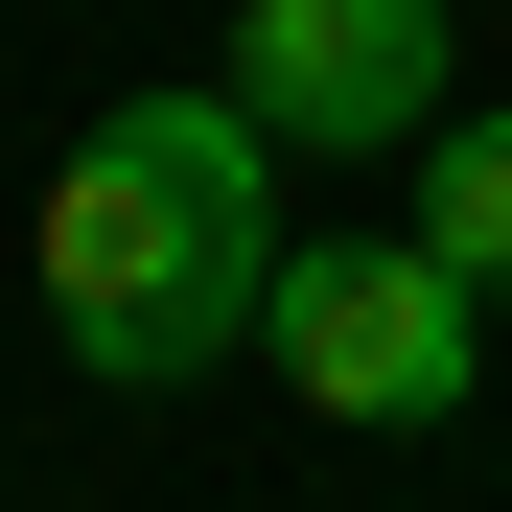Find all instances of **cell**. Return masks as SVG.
<instances>
[{
  "mask_svg": "<svg viewBox=\"0 0 512 512\" xmlns=\"http://www.w3.org/2000/svg\"><path fill=\"white\" fill-rule=\"evenodd\" d=\"M256 350L303 373V419H373V443H443V419L489 396V280H466L443 233H326V256H280Z\"/></svg>",
  "mask_w": 512,
  "mask_h": 512,
  "instance_id": "2",
  "label": "cell"
},
{
  "mask_svg": "<svg viewBox=\"0 0 512 512\" xmlns=\"http://www.w3.org/2000/svg\"><path fill=\"white\" fill-rule=\"evenodd\" d=\"M280 140H256L233 94H117L94 140L47 163V233H24V280H47V350L94 373V396H187L256 350V303H280Z\"/></svg>",
  "mask_w": 512,
  "mask_h": 512,
  "instance_id": "1",
  "label": "cell"
},
{
  "mask_svg": "<svg viewBox=\"0 0 512 512\" xmlns=\"http://www.w3.org/2000/svg\"><path fill=\"white\" fill-rule=\"evenodd\" d=\"M419 233H443L466 280H512V117H443V140H419Z\"/></svg>",
  "mask_w": 512,
  "mask_h": 512,
  "instance_id": "4",
  "label": "cell"
},
{
  "mask_svg": "<svg viewBox=\"0 0 512 512\" xmlns=\"http://www.w3.org/2000/svg\"><path fill=\"white\" fill-rule=\"evenodd\" d=\"M210 94L280 163H419L443 140V0H233Z\"/></svg>",
  "mask_w": 512,
  "mask_h": 512,
  "instance_id": "3",
  "label": "cell"
}]
</instances>
